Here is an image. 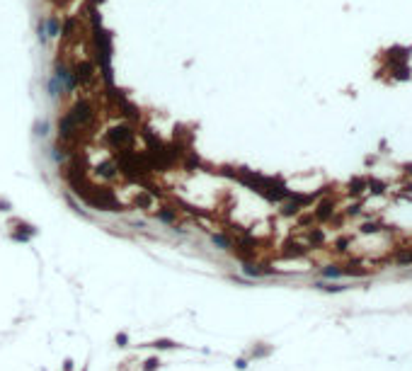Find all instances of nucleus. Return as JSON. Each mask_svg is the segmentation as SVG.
Wrapping results in <instances>:
<instances>
[{"label": "nucleus", "mask_w": 412, "mask_h": 371, "mask_svg": "<svg viewBox=\"0 0 412 371\" xmlns=\"http://www.w3.org/2000/svg\"><path fill=\"white\" fill-rule=\"evenodd\" d=\"M158 364H160V362H158V357H151V359L146 362V366H143V369H146V371H153L155 366H158Z\"/></svg>", "instance_id": "13"}, {"label": "nucleus", "mask_w": 412, "mask_h": 371, "mask_svg": "<svg viewBox=\"0 0 412 371\" xmlns=\"http://www.w3.org/2000/svg\"><path fill=\"white\" fill-rule=\"evenodd\" d=\"M109 141H112V146H129L131 141H134V134H131L126 126H114L112 131H109Z\"/></svg>", "instance_id": "2"}, {"label": "nucleus", "mask_w": 412, "mask_h": 371, "mask_svg": "<svg viewBox=\"0 0 412 371\" xmlns=\"http://www.w3.org/2000/svg\"><path fill=\"white\" fill-rule=\"evenodd\" d=\"M332 216H335V201H332V199H325V201H320L318 207H315V211H313V221H323V224H327Z\"/></svg>", "instance_id": "1"}, {"label": "nucleus", "mask_w": 412, "mask_h": 371, "mask_svg": "<svg viewBox=\"0 0 412 371\" xmlns=\"http://www.w3.org/2000/svg\"><path fill=\"white\" fill-rule=\"evenodd\" d=\"M315 286H318V289H323V291H327V293H337V291H342V289H344V286H337V284H323V282H320V284H315Z\"/></svg>", "instance_id": "10"}, {"label": "nucleus", "mask_w": 412, "mask_h": 371, "mask_svg": "<svg viewBox=\"0 0 412 371\" xmlns=\"http://www.w3.org/2000/svg\"><path fill=\"white\" fill-rule=\"evenodd\" d=\"M308 243L310 245H323L325 243V233H323V228H313L308 233Z\"/></svg>", "instance_id": "6"}, {"label": "nucleus", "mask_w": 412, "mask_h": 371, "mask_svg": "<svg viewBox=\"0 0 412 371\" xmlns=\"http://www.w3.org/2000/svg\"><path fill=\"white\" fill-rule=\"evenodd\" d=\"M282 252L286 257H301V255H306V248H303L301 243H286Z\"/></svg>", "instance_id": "4"}, {"label": "nucleus", "mask_w": 412, "mask_h": 371, "mask_svg": "<svg viewBox=\"0 0 412 371\" xmlns=\"http://www.w3.org/2000/svg\"><path fill=\"white\" fill-rule=\"evenodd\" d=\"M395 262H398L400 267H407V265H412V248H403V250L395 252Z\"/></svg>", "instance_id": "5"}, {"label": "nucleus", "mask_w": 412, "mask_h": 371, "mask_svg": "<svg viewBox=\"0 0 412 371\" xmlns=\"http://www.w3.org/2000/svg\"><path fill=\"white\" fill-rule=\"evenodd\" d=\"M214 243L216 245H221V248H228V240H226L223 235H214Z\"/></svg>", "instance_id": "14"}, {"label": "nucleus", "mask_w": 412, "mask_h": 371, "mask_svg": "<svg viewBox=\"0 0 412 371\" xmlns=\"http://www.w3.org/2000/svg\"><path fill=\"white\" fill-rule=\"evenodd\" d=\"M378 231H381V224H373V221L359 226V233L361 235H373V233H378Z\"/></svg>", "instance_id": "8"}, {"label": "nucleus", "mask_w": 412, "mask_h": 371, "mask_svg": "<svg viewBox=\"0 0 412 371\" xmlns=\"http://www.w3.org/2000/svg\"><path fill=\"white\" fill-rule=\"evenodd\" d=\"M366 182H369V190L373 194H383L386 192V182H378V180H366Z\"/></svg>", "instance_id": "9"}, {"label": "nucleus", "mask_w": 412, "mask_h": 371, "mask_svg": "<svg viewBox=\"0 0 412 371\" xmlns=\"http://www.w3.org/2000/svg\"><path fill=\"white\" fill-rule=\"evenodd\" d=\"M158 216H160L163 221H172V218H175V216H172L170 211H160V214H158Z\"/></svg>", "instance_id": "16"}, {"label": "nucleus", "mask_w": 412, "mask_h": 371, "mask_svg": "<svg viewBox=\"0 0 412 371\" xmlns=\"http://www.w3.org/2000/svg\"><path fill=\"white\" fill-rule=\"evenodd\" d=\"M359 211H361V204H354V207L347 209V216H357Z\"/></svg>", "instance_id": "15"}, {"label": "nucleus", "mask_w": 412, "mask_h": 371, "mask_svg": "<svg viewBox=\"0 0 412 371\" xmlns=\"http://www.w3.org/2000/svg\"><path fill=\"white\" fill-rule=\"evenodd\" d=\"M153 347H160V349H170V347H175L170 342V340H158V342H153Z\"/></svg>", "instance_id": "12"}, {"label": "nucleus", "mask_w": 412, "mask_h": 371, "mask_svg": "<svg viewBox=\"0 0 412 371\" xmlns=\"http://www.w3.org/2000/svg\"><path fill=\"white\" fill-rule=\"evenodd\" d=\"M366 190H369V182L364 180V177H354V180L349 182V194H352V197H361Z\"/></svg>", "instance_id": "3"}, {"label": "nucleus", "mask_w": 412, "mask_h": 371, "mask_svg": "<svg viewBox=\"0 0 412 371\" xmlns=\"http://www.w3.org/2000/svg\"><path fill=\"white\" fill-rule=\"evenodd\" d=\"M405 170H407V173L412 175V163H410V165H405Z\"/></svg>", "instance_id": "17"}, {"label": "nucleus", "mask_w": 412, "mask_h": 371, "mask_svg": "<svg viewBox=\"0 0 412 371\" xmlns=\"http://www.w3.org/2000/svg\"><path fill=\"white\" fill-rule=\"evenodd\" d=\"M323 276H327V279H340V276H342V267H340V265H327V267H323Z\"/></svg>", "instance_id": "7"}, {"label": "nucleus", "mask_w": 412, "mask_h": 371, "mask_svg": "<svg viewBox=\"0 0 412 371\" xmlns=\"http://www.w3.org/2000/svg\"><path fill=\"white\" fill-rule=\"evenodd\" d=\"M347 248H349V238H340V240L335 243V250L337 252H344Z\"/></svg>", "instance_id": "11"}]
</instances>
